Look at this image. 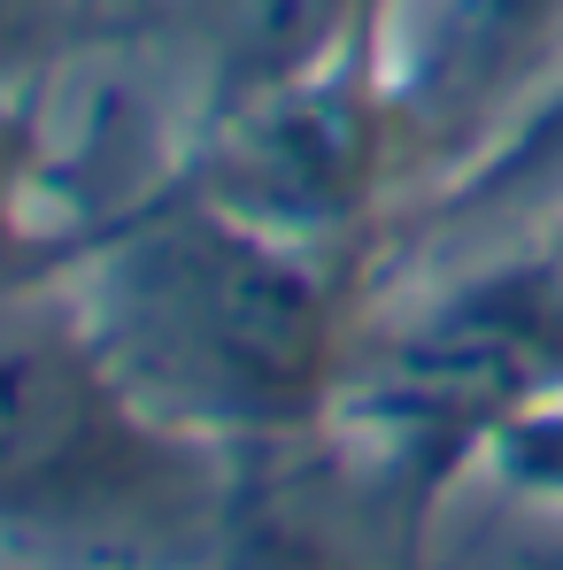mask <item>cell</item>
<instances>
[{
    "instance_id": "3",
    "label": "cell",
    "mask_w": 563,
    "mask_h": 570,
    "mask_svg": "<svg viewBox=\"0 0 563 570\" xmlns=\"http://www.w3.org/2000/svg\"><path fill=\"white\" fill-rule=\"evenodd\" d=\"M549 393H563V278L549 247H533L394 324L348 371L324 440H348V485H371L356 493L363 517L394 524V548H409L433 493L464 463H486Z\"/></svg>"
},
{
    "instance_id": "9",
    "label": "cell",
    "mask_w": 563,
    "mask_h": 570,
    "mask_svg": "<svg viewBox=\"0 0 563 570\" xmlns=\"http://www.w3.org/2000/svg\"><path fill=\"white\" fill-rule=\"evenodd\" d=\"M78 39V0H0V94H31Z\"/></svg>"
},
{
    "instance_id": "5",
    "label": "cell",
    "mask_w": 563,
    "mask_h": 570,
    "mask_svg": "<svg viewBox=\"0 0 563 570\" xmlns=\"http://www.w3.org/2000/svg\"><path fill=\"white\" fill-rule=\"evenodd\" d=\"M340 485L348 478L332 471L324 440L279 448V455H240L232 509L201 570H371V548H363L371 517Z\"/></svg>"
},
{
    "instance_id": "6",
    "label": "cell",
    "mask_w": 563,
    "mask_h": 570,
    "mask_svg": "<svg viewBox=\"0 0 563 570\" xmlns=\"http://www.w3.org/2000/svg\"><path fill=\"white\" fill-rule=\"evenodd\" d=\"M186 8L208 55V108H224L240 94L332 70L348 55H378V23L394 0H186Z\"/></svg>"
},
{
    "instance_id": "4",
    "label": "cell",
    "mask_w": 563,
    "mask_h": 570,
    "mask_svg": "<svg viewBox=\"0 0 563 570\" xmlns=\"http://www.w3.org/2000/svg\"><path fill=\"white\" fill-rule=\"evenodd\" d=\"M401 131L409 124L401 94L386 86V62L348 55L332 70L201 108V131L178 170L271 232L348 247L401 155Z\"/></svg>"
},
{
    "instance_id": "12",
    "label": "cell",
    "mask_w": 563,
    "mask_h": 570,
    "mask_svg": "<svg viewBox=\"0 0 563 570\" xmlns=\"http://www.w3.org/2000/svg\"><path fill=\"white\" fill-rule=\"evenodd\" d=\"M533 570H563V548H556V556H533Z\"/></svg>"
},
{
    "instance_id": "2",
    "label": "cell",
    "mask_w": 563,
    "mask_h": 570,
    "mask_svg": "<svg viewBox=\"0 0 563 570\" xmlns=\"http://www.w3.org/2000/svg\"><path fill=\"white\" fill-rule=\"evenodd\" d=\"M240 455L163 424L55 271L0 285V556L31 570L201 563Z\"/></svg>"
},
{
    "instance_id": "10",
    "label": "cell",
    "mask_w": 563,
    "mask_h": 570,
    "mask_svg": "<svg viewBox=\"0 0 563 570\" xmlns=\"http://www.w3.org/2000/svg\"><path fill=\"white\" fill-rule=\"evenodd\" d=\"M486 471L502 478V485H517V493H533V501H549V509H563V393L533 401L486 448Z\"/></svg>"
},
{
    "instance_id": "11",
    "label": "cell",
    "mask_w": 563,
    "mask_h": 570,
    "mask_svg": "<svg viewBox=\"0 0 563 570\" xmlns=\"http://www.w3.org/2000/svg\"><path fill=\"white\" fill-rule=\"evenodd\" d=\"M549 263H556V278H563V232H556V239H549Z\"/></svg>"
},
{
    "instance_id": "8",
    "label": "cell",
    "mask_w": 563,
    "mask_h": 570,
    "mask_svg": "<svg viewBox=\"0 0 563 570\" xmlns=\"http://www.w3.org/2000/svg\"><path fill=\"white\" fill-rule=\"evenodd\" d=\"M31 186H39V116H31V94H0V285L55 271L70 247L39 232Z\"/></svg>"
},
{
    "instance_id": "7",
    "label": "cell",
    "mask_w": 563,
    "mask_h": 570,
    "mask_svg": "<svg viewBox=\"0 0 563 570\" xmlns=\"http://www.w3.org/2000/svg\"><path fill=\"white\" fill-rule=\"evenodd\" d=\"M541 200H563V70L533 100L502 116L494 139H478L448 186L433 193L425 224H486V216H533Z\"/></svg>"
},
{
    "instance_id": "1",
    "label": "cell",
    "mask_w": 563,
    "mask_h": 570,
    "mask_svg": "<svg viewBox=\"0 0 563 570\" xmlns=\"http://www.w3.org/2000/svg\"><path fill=\"white\" fill-rule=\"evenodd\" d=\"M124 385L224 455L317 448L348 393V247L271 232L186 170L62 247Z\"/></svg>"
}]
</instances>
